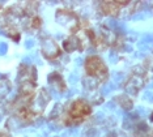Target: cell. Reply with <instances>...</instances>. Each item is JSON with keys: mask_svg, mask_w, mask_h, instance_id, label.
<instances>
[{"mask_svg": "<svg viewBox=\"0 0 153 137\" xmlns=\"http://www.w3.org/2000/svg\"><path fill=\"white\" fill-rule=\"evenodd\" d=\"M9 90H11V85L7 81L0 82V98H4L9 93Z\"/></svg>", "mask_w": 153, "mask_h": 137, "instance_id": "9a60e30c", "label": "cell"}, {"mask_svg": "<svg viewBox=\"0 0 153 137\" xmlns=\"http://www.w3.org/2000/svg\"><path fill=\"white\" fill-rule=\"evenodd\" d=\"M0 137H12L11 136V132L7 131V129H1L0 131Z\"/></svg>", "mask_w": 153, "mask_h": 137, "instance_id": "2e32d148", "label": "cell"}, {"mask_svg": "<svg viewBox=\"0 0 153 137\" xmlns=\"http://www.w3.org/2000/svg\"><path fill=\"white\" fill-rule=\"evenodd\" d=\"M82 84H84V86L88 90H96L97 87L101 85V82L97 78H93V77L86 76V75L84 76V78H82Z\"/></svg>", "mask_w": 153, "mask_h": 137, "instance_id": "7c38bea8", "label": "cell"}, {"mask_svg": "<svg viewBox=\"0 0 153 137\" xmlns=\"http://www.w3.org/2000/svg\"><path fill=\"white\" fill-rule=\"evenodd\" d=\"M63 50L67 52H75L79 50H84L82 42L77 36H69L63 42Z\"/></svg>", "mask_w": 153, "mask_h": 137, "instance_id": "ba28073f", "label": "cell"}, {"mask_svg": "<svg viewBox=\"0 0 153 137\" xmlns=\"http://www.w3.org/2000/svg\"><path fill=\"white\" fill-rule=\"evenodd\" d=\"M29 25L34 30L41 29V26H42V19L38 17V16H34V17H32V19H29Z\"/></svg>", "mask_w": 153, "mask_h": 137, "instance_id": "5bb4252c", "label": "cell"}, {"mask_svg": "<svg viewBox=\"0 0 153 137\" xmlns=\"http://www.w3.org/2000/svg\"><path fill=\"white\" fill-rule=\"evenodd\" d=\"M152 137H153V135H152Z\"/></svg>", "mask_w": 153, "mask_h": 137, "instance_id": "ac0fdd59", "label": "cell"}, {"mask_svg": "<svg viewBox=\"0 0 153 137\" xmlns=\"http://www.w3.org/2000/svg\"><path fill=\"white\" fill-rule=\"evenodd\" d=\"M48 81H50V84L54 87H56L59 91H65V89H67V85H65L63 77H62V75L58 72L51 73V75L48 76Z\"/></svg>", "mask_w": 153, "mask_h": 137, "instance_id": "9c48e42d", "label": "cell"}, {"mask_svg": "<svg viewBox=\"0 0 153 137\" xmlns=\"http://www.w3.org/2000/svg\"><path fill=\"white\" fill-rule=\"evenodd\" d=\"M90 114H92V106L89 102L85 99H76L69 104L64 123L67 125H75L88 118Z\"/></svg>", "mask_w": 153, "mask_h": 137, "instance_id": "6da1fadb", "label": "cell"}, {"mask_svg": "<svg viewBox=\"0 0 153 137\" xmlns=\"http://www.w3.org/2000/svg\"><path fill=\"white\" fill-rule=\"evenodd\" d=\"M4 31L7 33V36L9 38H12L15 42H19L20 37H21V34H20V30L17 29V26H13V25H4Z\"/></svg>", "mask_w": 153, "mask_h": 137, "instance_id": "8fae6325", "label": "cell"}, {"mask_svg": "<svg viewBox=\"0 0 153 137\" xmlns=\"http://www.w3.org/2000/svg\"><path fill=\"white\" fill-rule=\"evenodd\" d=\"M115 102L123 108V110H127V111L134 107V102H132V99L127 96V94H120V96H118L115 98Z\"/></svg>", "mask_w": 153, "mask_h": 137, "instance_id": "30bf717a", "label": "cell"}, {"mask_svg": "<svg viewBox=\"0 0 153 137\" xmlns=\"http://www.w3.org/2000/svg\"><path fill=\"white\" fill-rule=\"evenodd\" d=\"M84 69H85L86 76L97 78L101 84L103 81H106L107 77H109V69H107L106 64L103 63L102 59L97 55H90L85 59Z\"/></svg>", "mask_w": 153, "mask_h": 137, "instance_id": "7a4b0ae2", "label": "cell"}, {"mask_svg": "<svg viewBox=\"0 0 153 137\" xmlns=\"http://www.w3.org/2000/svg\"><path fill=\"white\" fill-rule=\"evenodd\" d=\"M128 4H130V1H101L100 10L105 16L118 17Z\"/></svg>", "mask_w": 153, "mask_h": 137, "instance_id": "52a82bcc", "label": "cell"}, {"mask_svg": "<svg viewBox=\"0 0 153 137\" xmlns=\"http://www.w3.org/2000/svg\"><path fill=\"white\" fill-rule=\"evenodd\" d=\"M50 99H51V97H50V94L47 93V90L41 89L38 93H36V97H34L33 101L30 102V106H29L30 110L38 116V115H41L43 112V110L46 108Z\"/></svg>", "mask_w": 153, "mask_h": 137, "instance_id": "8992f818", "label": "cell"}, {"mask_svg": "<svg viewBox=\"0 0 153 137\" xmlns=\"http://www.w3.org/2000/svg\"><path fill=\"white\" fill-rule=\"evenodd\" d=\"M145 82H147V69L134 71L127 78V81L124 82V90L128 94L136 96L139 91L145 86Z\"/></svg>", "mask_w": 153, "mask_h": 137, "instance_id": "277c9868", "label": "cell"}, {"mask_svg": "<svg viewBox=\"0 0 153 137\" xmlns=\"http://www.w3.org/2000/svg\"><path fill=\"white\" fill-rule=\"evenodd\" d=\"M41 54L47 60H55L62 55V48L53 38L45 37L41 42Z\"/></svg>", "mask_w": 153, "mask_h": 137, "instance_id": "5b68a950", "label": "cell"}, {"mask_svg": "<svg viewBox=\"0 0 153 137\" xmlns=\"http://www.w3.org/2000/svg\"><path fill=\"white\" fill-rule=\"evenodd\" d=\"M151 120L153 121V112H152V115H151Z\"/></svg>", "mask_w": 153, "mask_h": 137, "instance_id": "e0dca14e", "label": "cell"}, {"mask_svg": "<svg viewBox=\"0 0 153 137\" xmlns=\"http://www.w3.org/2000/svg\"><path fill=\"white\" fill-rule=\"evenodd\" d=\"M135 137H149L148 127L144 123H140L136 127V129H135Z\"/></svg>", "mask_w": 153, "mask_h": 137, "instance_id": "4fadbf2b", "label": "cell"}, {"mask_svg": "<svg viewBox=\"0 0 153 137\" xmlns=\"http://www.w3.org/2000/svg\"><path fill=\"white\" fill-rule=\"evenodd\" d=\"M55 19H56V22L59 25L65 27L71 33V36H76V33L81 29V24H80L79 17L71 9L59 8L56 13H55Z\"/></svg>", "mask_w": 153, "mask_h": 137, "instance_id": "3957f363", "label": "cell"}]
</instances>
